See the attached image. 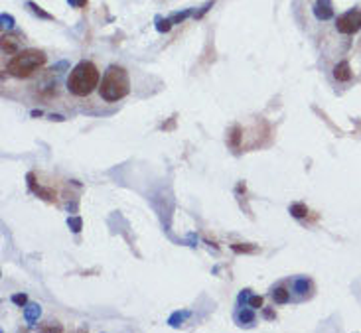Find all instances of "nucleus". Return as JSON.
<instances>
[{"label":"nucleus","instance_id":"obj_28","mask_svg":"<svg viewBox=\"0 0 361 333\" xmlns=\"http://www.w3.org/2000/svg\"><path fill=\"white\" fill-rule=\"evenodd\" d=\"M50 119H52V121H59V123H61V121H65V119H63L61 115H52Z\"/></svg>","mask_w":361,"mask_h":333},{"label":"nucleus","instance_id":"obj_23","mask_svg":"<svg viewBox=\"0 0 361 333\" xmlns=\"http://www.w3.org/2000/svg\"><path fill=\"white\" fill-rule=\"evenodd\" d=\"M0 22H2V26H4L6 30L14 28V18H12V16H8V14H2V16H0Z\"/></svg>","mask_w":361,"mask_h":333},{"label":"nucleus","instance_id":"obj_19","mask_svg":"<svg viewBox=\"0 0 361 333\" xmlns=\"http://www.w3.org/2000/svg\"><path fill=\"white\" fill-rule=\"evenodd\" d=\"M188 16H192V10H184V12H176L174 16H170V20L174 22V24H182Z\"/></svg>","mask_w":361,"mask_h":333},{"label":"nucleus","instance_id":"obj_10","mask_svg":"<svg viewBox=\"0 0 361 333\" xmlns=\"http://www.w3.org/2000/svg\"><path fill=\"white\" fill-rule=\"evenodd\" d=\"M237 321H239L241 325H249V323L255 321V312H253V308H251V310H249V308H243V310L237 314Z\"/></svg>","mask_w":361,"mask_h":333},{"label":"nucleus","instance_id":"obj_18","mask_svg":"<svg viewBox=\"0 0 361 333\" xmlns=\"http://www.w3.org/2000/svg\"><path fill=\"white\" fill-rule=\"evenodd\" d=\"M186 317H188V312H182V314H180V312H176V314H174V315H172V317L168 319V323L176 327V325H180V323H182V321H184Z\"/></svg>","mask_w":361,"mask_h":333},{"label":"nucleus","instance_id":"obj_1","mask_svg":"<svg viewBox=\"0 0 361 333\" xmlns=\"http://www.w3.org/2000/svg\"><path fill=\"white\" fill-rule=\"evenodd\" d=\"M99 85V69L91 61H79L67 75V91L75 97L91 95Z\"/></svg>","mask_w":361,"mask_h":333},{"label":"nucleus","instance_id":"obj_11","mask_svg":"<svg viewBox=\"0 0 361 333\" xmlns=\"http://www.w3.org/2000/svg\"><path fill=\"white\" fill-rule=\"evenodd\" d=\"M272 300L276 302V304H286L288 300H290V292H288L286 288H276V290H272Z\"/></svg>","mask_w":361,"mask_h":333},{"label":"nucleus","instance_id":"obj_14","mask_svg":"<svg viewBox=\"0 0 361 333\" xmlns=\"http://www.w3.org/2000/svg\"><path fill=\"white\" fill-rule=\"evenodd\" d=\"M308 288H310V280H306V278H296L294 280V292L296 294L304 296L308 292Z\"/></svg>","mask_w":361,"mask_h":333},{"label":"nucleus","instance_id":"obj_24","mask_svg":"<svg viewBox=\"0 0 361 333\" xmlns=\"http://www.w3.org/2000/svg\"><path fill=\"white\" fill-rule=\"evenodd\" d=\"M249 298H251V290H243L241 294H239V304L243 306V304H249Z\"/></svg>","mask_w":361,"mask_h":333},{"label":"nucleus","instance_id":"obj_5","mask_svg":"<svg viewBox=\"0 0 361 333\" xmlns=\"http://www.w3.org/2000/svg\"><path fill=\"white\" fill-rule=\"evenodd\" d=\"M314 16H316L318 20H330V18H334L332 0H316V4H314Z\"/></svg>","mask_w":361,"mask_h":333},{"label":"nucleus","instance_id":"obj_21","mask_svg":"<svg viewBox=\"0 0 361 333\" xmlns=\"http://www.w3.org/2000/svg\"><path fill=\"white\" fill-rule=\"evenodd\" d=\"M249 306H251L253 310L263 308V296H251V298H249Z\"/></svg>","mask_w":361,"mask_h":333},{"label":"nucleus","instance_id":"obj_9","mask_svg":"<svg viewBox=\"0 0 361 333\" xmlns=\"http://www.w3.org/2000/svg\"><path fill=\"white\" fill-rule=\"evenodd\" d=\"M2 52L8 53V55L18 53V40L12 38V35H4L2 38Z\"/></svg>","mask_w":361,"mask_h":333},{"label":"nucleus","instance_id":"obj_16","mask_svg":"<svg viewBox=\"0 0 361 333\" xmlns=\"http://www.w3.org/2000/svg\"><path fill=\"white\" fill-rule=\"evenodd\" d=\"M174 26V22L170 18H156V30L158 32H170Z\"/></svg>","mask_w":361,"mask_h":333},{"label":"nucleus","instance_id":"obj_8","mask_svg":"<svg viewBox=\"0 0 361 333\" xmlns=\"http://www.w3.org/2000/svg\"><path fill=\"white\" fill-rule=\"evenodd\" d=\"M40 315H42V308L38 304H30V306L24 308V317H26L28 323H36Z\"/></svg>","mask_w":361,"mask_h":333},{"label":"nucleus","instance_id":"obj_15","mask_svg":"<svg viewBox=\"0 0 361 333\" xmlns=\"http://www.w3.org/2000/svg\"><path fill=\"white\" fill-rule=\"evenodd\" d=\"M26 6L36 14V16H40V18H44V20H54V16L52 14H48V12H44L38 4H36V2H26Z\"/></svg>","mask_w":361,"mask_h":333},{"label":"nucleus","instance_id":"obj_12","mask_svg":"<svg viewBox=\"0 0 361 333\" xmlns=\"http://www.w3.org/2000/svg\"><path fill=\"white\" fill-rule=\"evenodd\" d=\"M241 138H243V130H241V126H233L231 128V132H229V144H231V148H237L241 146Z\"/></svg>","mask_w":361,"mask_h":333},{"label":"nucleus","instance_id":"obj_4","mask_svg":"<svg viewBox=\"0 0 361 333\" xmlns=\"http://www.w3.org/2000/svg\"><path fill=\"white\" fill-rule=\"evenodd\" d=\"M336 28L342 34H355L361 30V8H353L347 10L345 14H342L336 20Z\"/></svg>","mask_w":361,"mask_h":333},{"label":"nucleus","instance_id":"obj_7","mask_svg":"<svg viewBox=\"0 0 361 333\" xmlns=\"http://www.w3.org/2000/svg\"><path fill=\"white\" fill-rule=\"evenodd\" d=\"M28 186H30V190L32 192H36L40 197H44V199H48V201H55V193L54 192H50V190H44V188H40V186H36V181H34V174H28Z\"/></svg>","mask_w":361,"mask_h":333},{"label":"nucleus","instance_id":"obj_17","mask_svg":"<svg viewBox=\"0 0 361 333\" xmlns=\"http://www.w3.org/2000/svg\"><path fill=\"white\" fill-rule=\"evenodd\" d=\"M231 248H233L235 252H255V250H257V246H255V245H241V243L231 245Z\"/></svg>","mask_w":361,"mask_h":333},{"label":"nucleus","instance_id":"obj_2","mask_svg":"<svg viewBox=\"0 0 361 333\" xmlns=\"http://www.w3.org/2000/svg\"><path fill=\"white\" fill-rule=\"evenodd\" d=\"M99 93H101V99L107 103H117L125 99L130 93V79H128L126 69L121 65H111L101 79Z\"/></svg>","mask_w":361,"mask_h":333},{"label":"nucleus","instance_id":"obj_25","mask_svg":"<svg viewBox=\"0 0 361 333\" xmlns=\"http://www.w3.org/2000/svg\"><path fill=\"white\" fill-rule=\"evenodd\" d=\"M52 323H54V321H48V325H42L40 329H42V331H63V327H61V325H57V323H55V325H52Z\"/></svg>","mask_w":361,"mask_h":333},{"label":"nucleus","instance_id":"obj_26","mask_svg":"<svg viewBox=\"0 0 361 333\" xmlns=\"http://www.w3.org/2000/svg\"><path fill=\"white\" fill-rule=\"evenodd\" d=\"M67 2L73 6V8H81V6H85L87 4V0H67Z\"/></svg>","mask_w":361,"mask_h":333},{"label":"nucleus","instance_id":"obj_3","mask_svg":"<svg viewBox=\"0 0 361 333\" xmlns=\"http://www.w3.org/2000/svg\"><path fill=\"white\" fill-rule=\"evenodd\" d=\"M44 63H46V53L42 50L28 48V50H22L10 57V61L6 63V71L12 77L26 79V77L34 75Z\"/></svg>","mask_w":361,"mask_h":333},{"label":"nucleus","instance_id":"obj_27","mask_svg":"<svg viewBox=\"0 0 361 333\" xmlns=\"http://www.w3.org/2000/svg\"><path fill=\"white\" fill-rule=\"evenodd\" d=\"M211 6H213V0H211V2H207V4H205V6H203V8H201L198 14H196V18H201V16H203V14H205V12H207Z\"/></svg>","mask_w":361,"mask_h":333},{"label":"nucleus","instance_id":"obj_6","mask_svg":"<svg viewBox=\"0 0 361 333\" xmlns=\"http://www.w3.org/2000/svg\"><path fill=\"white\" fill-rule=\"evenodd\" d=\"M351 67H349V63L347 61H340L336 67H334V77H336V81H342V83H345V81H349L351 79Z\"/></svg>","mask_w":361,"mask_h":333},{"label":"nucleus","instance_id":"obj_22","mask_svg":"<svg viewBox=\"0 0 361 333\" xmlns=\"http://www.w3.org/2000/svg\"><path fill=\"white\" fill-rule=\"evenodd\" d=\"M10 300H12L16 306H26V304H28V296H26V294H14Z\"/></svg>","mask_w":361,"mask_h":333},{"label":"nucleus","instance_id":"obj_13","mask_svg":"<svg viewBox=\"0 0 361 333\" xmlns=\"http://www.w3.org/2000/svg\"><path fill=\"white\" fill-rule=\"evenodd\" d=\"M290 215L296 217V219H304L308 215V207L304 203H292L290 205Z\"/></svg>","mask_w":361,"mask_h":333},{"label":"nucleus","instance_id":"obj_20","mask_svg":"<svg viewBox=\"0 0 361 333\" xmlns=\"http://www.w3.org/2000/svg\"><path fill=\"white\" fill-rule=\"evenodd\" d=\"M67 225L71 227V231H73V233H79L81 231V219L79 217H69L67 219Z\"/></svg>","mask_w":361,"mask_h":333},{"label":"nucleus","instance_id":"obj_29","mask_svg":"<svg viewBox=\"0 0 361 333\" xmlns=\"http://www.w3.org/2000/svg\"><path fill=\"white\" fill-rule=\"evenodd\" d=\"M265 317H267V319H272V317H274V314H272L271 310H265Z\"/></svg>","mask_w":361,"mask_h":333}]
</instances>
